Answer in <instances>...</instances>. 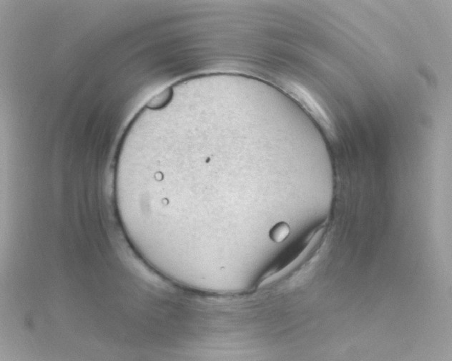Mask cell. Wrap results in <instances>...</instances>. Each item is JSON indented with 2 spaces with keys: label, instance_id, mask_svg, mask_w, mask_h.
Segmentation results:
<instances>
[{
  "label": "cell",
  "instance_id": "1",
  "mask_svg": "<svg viewBox=\"0 0 452 361\" xmlns=\"http://www.w3.org/2000/svg\"><path fill=\"white\" fill-rule=\"evenodd\" d=\"M290 234V226L286 222H280L274 226L270 231V238L276 243H281Z\"/></svg>",
  "mask_w": 452,
  "mask_h": 361
}]
</instances>
